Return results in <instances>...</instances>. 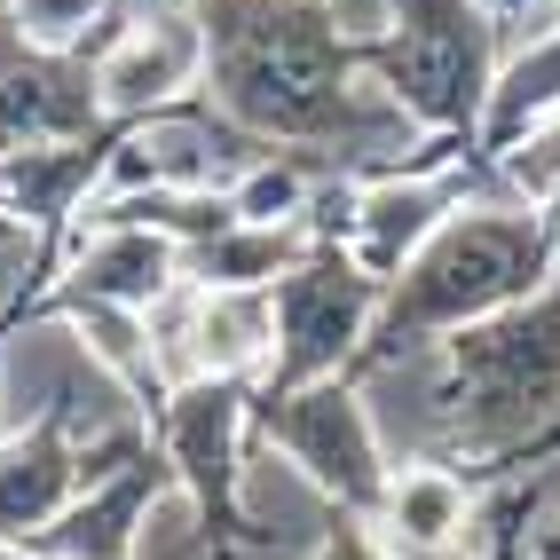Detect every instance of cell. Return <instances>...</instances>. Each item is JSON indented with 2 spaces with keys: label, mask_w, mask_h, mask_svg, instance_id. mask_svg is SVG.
Segmentation results:
<instances>
[{
  "label": "cell",
  "mask_w": 560,
  "mask_h": 560,
  "mask_svg": "<svg viewBox=\"0 0 560 560\" xmlns=\"http://www.w3.org/2000/svg\"><path fill=\"white\" fill-rule=\"evenodd\" d=\"M206 103L260 151L331 174H395L451 142L410 127L371 88L355 32L331 0H206Z\"/></svg>",
  "instance_id": "obj_1"
},
{
  "label": "cell",
  "mask_w": 560,
  "mask_h": 560,
  "mask_svg": "<svg viewBox=\"0 0 560 560\" xmlns=\"http://www.w3.org/2000/svg\"><path fill=\"white\" fill-rule=\"evenodd\" d=\"M355 387L395 466H451L466 481L537 466L560 451V269L537 301L371 363Z\"/></svg>",
  "instance_id": "obj_2"
},
{
  "label": "cell",
  "mask_w": 560,
  "mask_h": 560,
  "mask_svg": "<svg viewBox=\"0 0 560 560\" xmlns=\"http://www.w3.org/2000/svg\"><path fill=\"white\" fill-rule=\"evenodd\" d=\"M560 269V230L545 221V206L513 198V190H481L466 198L442 230L387 277V301L380 324L363 340V363H395V355H419L451 331L481 324V316H505L521 301H537ZM348 371V380H355Z\"/></svg>",
  "instance_id": "obj_3"
},
{
  "label": "cell",
  "mask_w": 560,
  "mask_h": 560,
  "mask_svg": "<svg viewBox=\"0 0 560 560\" xmlns=\"http://www.w3.org/2000/svg\"><path fill=\"white\" fill-rule=\"evenodd\" d=\"M340 24L355 32L363 71L410 127L434 142H474L490 110L505 32L490 0H331Z\"/></svg>",
  "instance_id": "obj_4"
},
{
  "label": "cell",
  "mask_w": 560,
  "mask_h": 560,
  "mask_svg": "<svg viewBox=\"0 0 560 560\" xmlns=\"http://www.w3.org/2000/svg\"><path fill=\"white\" fill-rule=\"evenodd\" d=\"M253 442L277 451L308 490L348 513V521H371L387 498V442H380V419L355 380H316V387H292V395H260L253 387Z\"/></svg>",
  "instance_id": "obj_5"
},
{
  "label": "cell",
  "mask_w": 560,
  "mask_h": 560,
  "mask_svg": "<svg viewBox=\"0 0 560 560\" xmlns=\"http://www.w3.org/2000/svg\"><path fill=\"white\" fill-rule=\"evenodd\" d=\"M269 301H277V355L260 371V395H292V387H316V380H348L363 363V340L380 324L387 284L348 245L316 237V253L301 269H284L269 284Z\"/></svg>",
  "instance_id": "obj_6"
},
{
  "label": "cell",
  "mask_w": 560,
  "mask_h": 560,
  "mask_svg": "<svg viewBox=\"0 0 560 560\" xmlns=\"http://www.w3.org/2000/svg\"><path fill=\"white\" fill-rule=\"evenodd\" d=\"M151 442L174 466V490L253 560L245 521H237V481H245V458H253V380H190V387H174L159 402V419H151Z\"/></svg>",
  "instance_id": "obj_7"
},
{
  "label": "cell",
  "mask_w": 560,
  "mask_h": 560,
  "mask_svg": "<svg viewBox=\"0 0 560 560\" xmlns=\"http://www.w3.org/2000/svg\"><path fill=\"white\" fill-rule=\"evenodd\" d=\"M88 80L103 127H142L159 110H182L206 95V16L198 9H142L119 16L88 48Z\"/></svg>",
  "instance_id": "obj_8"
},
{
  "label": "cell",
  "mask_w": 560,
  "mask_h": 560,
  "mask_svg": "<svg viewBox=\"0 0 560 560\" xmlns=\"http://www.w3.org/2000/svg\"><path fill=\"white\" fill-rule=\"evenodd\" d=\"M269 159L253 135H237L221 110L198 95L182 110H159L142 127H119V151H110L103 198H151V190H182V198H213L237 190V182Z\"/></svg>",
  "instance_id": "obj_9"
},
{
  "label": "cell",
  "mask_w": 560,
  "mask_h": 560,
  "mask_svg": "<svg viewBox=\"0 0 560 560\" xmlns=\"http://www.w3.org/2000/svg\"><path fill=\"white\" fill-rule=\"evenodd\" d=\"M182 284V245L151 221H80L56 245V284L40 301H110L151 316L166 292Z\"/></svg>",
  "instance_id": "obj_10"
},
{
  "label": "cell",
  "mask_w": 560,
  "mask_h": 560,
  "mask_svg": "<svg viewBox=\"0 0 560 560\" xmlns=\"http://www.w3.org/2000/svg\"><path fill=\"white\" fill-rule=\"evenodd\" d=\"M110 151H119V127L63 135V142H24V151L0 159V213L24 221L40 245H63L88 221V206L103 198Z\"/></svg>",
  "instance_id": "obj_11"
},
{
  "label": "cell",
  "mask_w": 560,
  "mask_h": 560,
  "mask_svg": "<svg viewBox=\"0 0 560 560\" xmlns=\"http://www.w3.org/2000/svg\"><path fill=\"white\" fill-rule=\"evenodd\" d=\"M95 490V466L80 434L63 427H9L0 434V545L40 552V537Z\"/></svg>",
  "instance_id": "obj_12"
},
{
  "label": "cell",
  "mask_w": 560,
  "mask_h": 560,
  "mask_svg": "<svg viewBox=\"0 0 560 560\" xmlns=\"http://www.w3.org/2000/svg\"><path fill=\"white\" fill-rule=\"evenodd\" d=\"M474 498L481 481L451 466H395L380 513H371V537L395 560H458L474 545Z\"/></svg>",
  "instance_id": "obj_13"
},
{
  "label": "cell",
  "mask_w": 560,
  "mask_h": 560,
  "mask_svg": "<svg viewBox=\"0 0 560 560\" xmlns=\"http://www.w3.org/2000/svg\"><path fill=\"white\" fill-rule=\"evenodd\" d=\"M545 110H560V24H545V32H529V40L505 48L498 88H490V110H481V135H474L481 166H490L505 142L529 135Z\"/></svg>",
  "instance_id": "obj_14"
},
{
  "label": "cell",
  "mask_w": 560,
  "mask_h": 560,
  "mask_svg": "<svg viewBox=\"0 0 560 560\" xmlns=\"http://www.w3.org/2000/svg\"><path fill=\"white\" fill-rule=\"evenodd\" d=\"M316 253V230H253V221H230L221 237L182 253V277L213 284V292H269L284 269H301Z\"/></svg>",
  "instance_id": "obj_15"
},
{
  "label": "cell",
  "mask_w": 560,
  "mask_h": 560,
  "mask_svg": "<svg viewBox=\"0 0 560 560\" xmlns=\"http://www.w3.org/2000/svg\"><path fill=\"white\" fill-rule=\"evenodd\" d=\"M0 24L40 56H88V40L119 24V0H0Z\"/></svg>",
  "instance_id": "obj_16"
},
{
  "label": "cell",
  "mask_w": 560,
  "mask_h": 560,
  "mask_svg": "<svg viewBox=\"0 0 560 560\" xmlns=\"http://www.w3.org/2000/svg\"><path fill=\"white\" fill-rule=\"evenodd\" d=\"M490 174L505 182L513 198H529V206L552 198V190H560V110H545L521 142H505V151L490 159Z\"/></svg>",
  "instance_id": "obj_17"
},
{
  "label": "cell",
  "mask_w": 560,
  "mask_h": 560,
  "mask_svg": "<svg viewBox=\"0 0 560 560\" xmlns=\"http://www.w3.org/2000/svg\"><path fill=\"white\" fill-rule=\"evenodd\" d=\"M529 474H537V560H560V451H545Z\"/></svg>",
  "instance_id": "obj_18"
},
{
  "label": "cell",
  "mask_w": 560,
  "mask_h": 560,
  "mask_svg": "<svg viewBox=\"0 0 560 560\" xmlns=\"http://www.w3.org/2000/svg\"><path fill=\"white\" fill-rule=\"evenodd\" d=\"M308 560H395V552L371 537V521H348V513H340V521H331V529L316 537V552H308Z\"/></svg>",
  "instance_id": "obj_19"
},
{
  "label": "cell",
  "mask_w": 560,
  "mask_h": 560,
  "mask_svg": "<svg viewBox=\"0 0 560 560\" xmlns=\"http://www.w3.org/2000/svg\"><path fill=\"white\" fill-rule=\"evenodd\" d=\"M529 9H537V0H490V16H498V32H505V48L521 40V24H529Z\"/></svg>",
  "instance_id": "obj_20"
},
{
  "label": "cell",
  "mask_w": 560,
  "mask_h": 560,
  "mask_svg": "<svg viewBox=\"0 0 560 560\" xmlns=\"http://www.w3.org/2000/svg\"><path fill=\"white\" fill-rule=\"evenodd\" d=\"M545 24H560V0H537L529 24H521V40H529V32H545Z\"/></svg>",
  "instance_id": "obj_21"
},
{
  "label": "cell",
  "mask_w": 560,
  "mask_h": 560,
  "mask_svg": "<svg viewBox=\"0 0 560 560\" xmlns=\"http://www.w3.org/2000/svg\"><path fill=\"white\" fill-rule=\"evenodd\" d=\"M174 9H206V0H174Z\"/></svg>",
  "instance_id": "obj_22"
},
{
  "label": "cell",
  "mask_w": 560,
  "mask_h": 560,
  "mask_svg": "<svg viewBox=\"0 0 560 560\" xmlns=\"http://www.w3.org/2000/svg\"><path fill=\"white\" fill-rule=\"evenodd\" d=\"M32 560H63V552H32Z\"/></svg>",
  "instance_id": "obj_23"
},
{
  "label": "cell",
  "mask_w": 560,
  "mask_h": 560,
  "mask_svg": "<svg viewBox=\"0 0 560 560\" xmlns=\"http://www.w3.org/2000/svg\"><path fill=\"white\" fill-rule=\"evenodd\" d=\"M458 560H474V552H458Z\"/></svg>",
  "instance_id": "obj_24"
}]
</instances>
